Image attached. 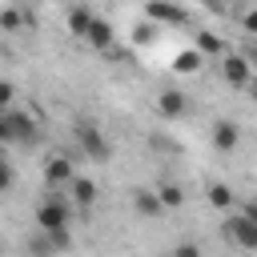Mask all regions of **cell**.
<instances>
[{
	"mask_svg": "<svg viewBox=\"0 0 257 257\" xmlns=\"http://www.w3.org/2000/svg\"><path fill=\"white\" fill-rule=\"evenodd\" d=\"M8 185H12V165H8L4 157H0V193H4Z\"/></svg>",
	"mask_w": 257,
	"mask_h": 257,
	"instance_id": "24",
	"label": "cell"
},
{
	"mask_svg": "<svg viewBox=\"0 0 257 257\" xmlns=\"http://www.w3.org/2000/svg\"><path fill=\"white\" fill-rule=\"evenodd\" d=\"M76 141H80V149H84V157L88 161H96V165H104L108 157H112V145H108V137L92 124V120H76Z\"/></svg>",
	"mask_w": 257,
	"mask_h": 257,
	"instance_id": "1",
	"label": "cell"
},
{
	"mask_svg": "<svg viewBox=\"0 0 257 257\" xmlns=\"http://www.w3.org/2000/svg\"><path fill=\"white\" fill-rule=\"evenodd\" d=\"M0 257H4V241H0Z\"/></svg>",
	"mask_w": 257,
	"mask_h": 257,
	"instance_id": "26",
	"label": "cell"
},
{
	"mask_svg": "<svg viewBox=\"0 0 257 257\" xmlns=\"http://www.w3.org/2000/svg\"><path fill=\"white\" fill-rule=\"evenodd\" d=\"M153 193H157L161 209H181V205H185V189H181V185H173V181H161Z\"/></svg>",
	"mask_w": 257,
	"mask_h": 257,
	"instance_id": "13",
	"label": "cell"
},
{
	"mask_svg": "<svg viewBox=\"0 0 257 257\" xmlns=\"http://www.w3.org/2000/svg\"><path fill=\"white\" fill-rule=\"evenodd\" d=\"M12 96H16V84H12V80H0V112L12 104Z\"/></svg>",
	"mask_w": 257,
	"mask_h": 257,
	"instance_id": "23",
	"label": "cell"
},
{
	"mask_svg": "<svg viewBox=\"0 0 257 257\" xmlns=\"http://www.w3.org/2000/svg\"><path fill=\"white\" fill-rule=\"evenodd\" d=\"M8 145V128H4V112H0V149Z\"/></svg>",
	"mask_w": 257,
	"mask_h": 257,
	"instance_id": "25",
	"label": "cell"
},
{
	"mask_svg": "<svg viewBox=\"0 0 257 257\" xmlns=\"http://www.w3.org/2000/svg\"><path fill=\"white\" fill-rule=\"evenodd\" d=\"M221 56H225V80H229L233 88H245L249 76H253V64H249L245 56H237V52H221Z\"/></svg>",
	"mask_w": 257,
	"mask_h": 257,
	"instance_id": "8",
	"label": "cell"
},
{
	"mask_svg": "<svg viewBox=\"0 0 257 257\" xmlns=\"http://www.w3.org/2000/svg\"><path fill=\"white\" fill-rule=\"evenodd\" d=\"M201 60H205V56H201L197 48H185V52H177V60H173V68L189 76V72H197V68H201Z\"/></svg>",
	"mask_w": 257,
	"mask_h": 257,
	"instance_id": "16",
	"label": "cell"
},
{
	"mask_svg": "<svg viewBox=\"0 0 257 257\" xmlns=\"http://www.w3.org/2000/svg\"><path fill=\"white\" fill-rule=\"evenodd\" d=\"M157 32H161V28H157L153 20H145V24H137V36H133V40H137V44H153Z\"/></svg>",
	"mask_w": 257,
	"mask_h": 257,
	"instance_id": "21",
	"label": "cell"
},
{
	"mask_svg": "<svg viewBox=\"0 0 257 257\" xmlns=\"http://www.w3.org/2000/svg\"><path fill=\"white\" fill-rule=\"evenodd\" d=\"M64 225H68V201H64V197L40 201V209H36V229H40V233H52V229H64Z\"/></svg>",
	"mask_w": 257,
	"mask_h": 257,
	"instance_id": "2",
	"label": "cell"
},
{
	"mask_svg": "<svg viewBox=\"0 0 257 257\" xmlns=\"http://www.w3.org/2000/svg\"><path fill=\"white\" fill-rule=\"evenodd\" d=\"M133 209H137V217H161L165 209H161V201H157V193L153 189H133Z\"/></svg>",
	"mask_w": 257,
	"mask_h": 257,
	"instance_id": "12",
	"label": "cell"
},
{
	"mask_svg": "<svg viewBox=\"0 0 257 257\" xmlns=\"http://www.w3.org/2000/svg\"><path fill=\"white\" fill-rule=\"evenodd\" d=\"M4 128H8V145L36 141V116H28V112H4Z\"/></svg>",
	"mask_w": 257,
	"mask_h": 257,
	"instance_id": "4",
	"label": "cell"
},
{
	"mask_svg": "<svg viewBox=\"0 0 257 257\" xmlns=\"http://www.w3.org/2000/svg\"><path fill=\"white\" fill-rule=\"evenodd\" d=\"M145 12H149V20H153V24H185V20H189V16H185V8H177L173 0H149V8H145Z\"/></svg>",
	"mask_w": 257,
	"mask_h": 257,
	"instance_id": "6",
	"label": "cell"
},
{
	"mask_svg": "<svg viewBox=\"0 0 257 257\" xmlns=\"http://www.w3.org/2000/svg\"><path fill=\"white\" fill-rule=\"evenodd\" d=\"M197 52H201V56H221V52H225V40L201 28V32H197Z\"/></svg>",
	"mask_w": 257,
	"mask_h": 257,
	"instance_id": "15",
	"label": "cell"
},
{
	"mask_svg": "<svg viewBox=\"0 0 257 257\" xmlns=\"http://www.w3.org/2000/svg\"><path fill=\"white\" fill-rule=\"evenodd\" d=\"M237 141H241V128H237V120H217V124H213V145H217L221 153L237 149Z\"/></svg>",
	"mask_w": 257,
	"mask_h": 257,
	"instance_id": "11",
	"label": "cell"
},
{
	"mask_svg": "<svg viewBox=\"0 0 257 257\" xmlns=\"http://www.w3.org/2000/svg\"><path fill=\"white\" fill-rule=\"evenodd\" d=\"M28 253H32V257H56L48 233H40V229H36V237H28Z\"/></svg>",
	"mask_w": 257,
	"mask_h": 257,
	"instance_id": "19",
	"label": "cell"
},
{
	"mask_svg": "<svg viewBox=\"0 0 257 257\" xmlns=\"http://www.w3.org/2000/svg\"><path fill=\"white\" fill-rule=\"evenodd\" d=\"M233 201H237V197H233V189H229L225 181H213V185H209V205H213V209H225V213H229Z\"/></svg>",
	"mask_w": 257,
	"mask_h": 257,
	"instance_id": "14",
	"label": "cell"
},
{
	"mask_svg": "<svg viewBox=\"0 0 257 257\" xmlns=\"http://www.w3.org/2000/svg\"><path fill=\"white\" fill-rule=\"evenodd\" d=\"M157 112H161L165 120H177V116L189 112V96H185L181 88H161V96H157Z\"/></svg>",
	"mask_w": 257,
	"mask_h": 257,
	"instance_id": "5",
	"label": "cell"
},
{
	"mask_svg": "<svg viewBox=\"0 0 257 257\" xmlns=\"http://www.w3.org/2000/svg\"><path fill=\"white\" fill-rule=\"evenodd\" d=\"M88 20H92V12H88L84 4H76V8L68 12V32H72V36H84V28H88Z\"/></svg>",
	"mask_w": 257,
	"mask_h": 257,
	"instance_id": "17",
	"label": "cell"
},
{
	"mask_svg": "<svg viewBox=\"0 0 257 257\" xmlns=\"http://www.w3.org/2000/svg\"><path fill=\"white\" fill-rule=\"evenodd\" d=\"M229 241H237L241 249H257V217L249 213H237V217H225V229H221Z\"/></svg>",
	"mask_w": 257,
	"mask_h": 257,
	"instance_id": "3",
	"label": "cell"
},
{
	"mask_svg": "<svg viewBox=\"0 0 257 257\" xmlns=\"http://www.w3.org/2000/svg\"><path fill=\"white\" fill-rule=\"evenodd\" d=\"M48 241H52V249H56V253H68V249H72V233H68V225H64V229H52V233H48Z\"/></svg>",
	"mask_w": 257,
	"mask_h": 257,
	"instance_id": "20",
	"label": "cell"
},
{
	"mask_svg": "<svg viewBox=\"0 0 257 257\" xmlns=\"http://www.w3.org/2000/svg\"><path fill=\"white\" fill-rule=\"evenodd\" d=\"M112 36H116V32H112V24H108L104 16H92L80 40H88V44H92L96 52H104V48H112Z\"/></svg>",
	"mask_w": 257,
	"mask_h": 257,
	"instance_id": "7",
	"label": "cell"
},
{
	"mask_svg": "<svg viewBox=\"0 0 257 257\" xmlns=\"http://www.w3.org/2000/svg\"><path fill=\"white\" fill-rule=\"evenodd\" d=\"M24 28V8H4L0 12V32H20Z\"/></svg>",
	"mask_w": 257,
	"mask_h": 257,
	"instance_id": "18",
	"label": "cell"
},
{
	"mask_svg": "<svg viewBox=\"0 0 257 257\" xmlns=\"http://www.w3.org/2000/svg\"><path fill=\"white\" fill-rule=\"evenodd\" d=\"M72 177H76V173H72V161H68V157H48V161H44V181H48L52 189H64Z\"/></svg>",
	"mask_w": 257,
	"mask_h": 257,
	"instance_id": "10",
	"label": "cell"
},
{
	"mask_svg": "<svg viewBox=\"0 0 257 257\" xmlns=\"http://www.w3.org/2000/svg\"><path fill=\"white\" fill-rule=\"evenodd\" d=\"M64 189H68V197H72V205H76L80 213H88V209L96 205V185H92L88 177H72Z\"/></svg>",
	"mask_w": 257,
	"mask_h": 257,
	"instance_id": "9",
	"label": "cell"
},
{
	"mask_svg": "<svg viewBox=\"0 0 257 257\" xmlns=\"http://www.w3.org/2000/svg\"><path fill=\"white\" fill-rule=\"evenodd\" d=\"M173 257H201V245H197V241H181V245L173 249Z\"/></svg>",
	"mask_w": 257,
	"mask_h": 257,
	"instance_id": "22",
	"label": "cell"
}]
</instances>
